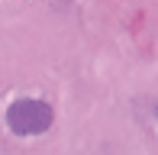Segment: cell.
Segmentation results:
<instances>
[{"label":"cell","mask_w":158,"mask_h":155,"mask_svg":"<svg viewBox=\"0 0 158 155\" xmlns=\"http://www.w3.org/2000/svg\"><path fill=\"white\" fill-rule=\"evenodd\" d=\"M52 107L39 97H19L6 107V126H10L16 136H42V132L52 126Z\"/></svg>","instance_id":"obj_1"}]
</instances>
